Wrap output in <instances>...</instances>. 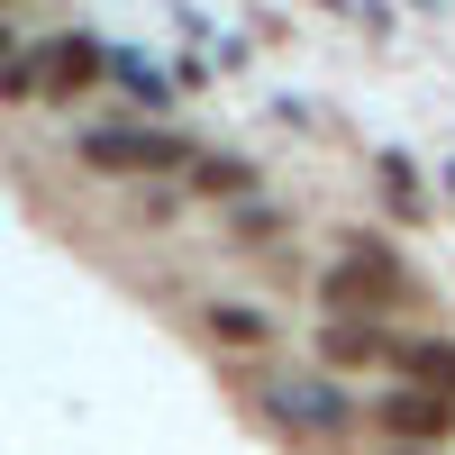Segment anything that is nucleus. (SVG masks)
I'll return each instance as SVG.
<instances>
[{"label":"nucleus","instance_id":"10","mask_svg":"<svg viewBox=\"0 0 455 455\" xmlns=\"http://www.w3.org/2000/svg\"><path fill=\"white\" fill-rule=\"evenodd\" d=\"M0 46H10V28H0Z\"/></svg>","mask_w":455,"mask_h":455},{"label":"nucleus","instance_id":"6","mask_svg":"<svg viewBox=\"0 0 455 455\" xmlns=\"http://www.w3.org/2000/svg\"><path fill=\"white\" fill-rule=\"evenodd\" d=\"M446 419H455V410L428 401V392H392L383 401V428H410V437H446Z\"/></svg>","mask_w":455,"mask_h":455},{"label":"nucleus","instance_id":"3","mask_svg":"<svg viewBox=\"0 0 455 455\" xmlns=\"http://www.w3.org/2000/svg\"><path fill=\"white\" fill-rule=\"evenodd\" d=\"M264 410H274V419H291V428H347V392L337 383H300V373H274V383H264Z\"/></svg>","mask_w":455,"mask_h":455},{"label":"nucleus","instance_id":"9","mask_svg":"<svg viewBox=\"0 0 455 455\" xmlns=\"http://www.w3.org/2000/svg\"><path fill=\"white\" fill-rule=\"evenodd\" d=\"M210 328H219V337H264V319H255V310H210Z\"/></svg>","mask_w":455,"mask_h":455},{"label":"nucleus","instance_id":"7","mask_svg":"<svg viewBox=\"0 0 455 455\" xmlns=\"http://www.w3.org/2000/svg\"><path fill=\"white\" fill-rule=\"evenodd\" d=\"M109 64H119V73H128V92H137V100H164V73H156V64H146V55H109Z\"/></svg>","mask_w":455,"mask_h":455},{"label":"nucleus","instance_id":"1","mask_svg":"<svg viewBox=\"0 0 455 455\" xmlns=\"http://www.w3.org/2000/svg\"><path fill=\"white\" fill-rule=\"evenodd\" d=\"M192 146L182 137H156V128H92L83 137V164H100V173H164V164H182Z\"/></svg>","mask_w":455,"mask_h":455},{"label":"nucleus","instance_id":"4","mask_svg":"<svg viewBox=\"0 0 455 455\" xmlns=\"http://www.w3.org/2000/svg\"><path fill=\"white\" fill-rule=\"evenodd\" d=\"M100 64L109 55L92 46V36H55V46H36V92H83Z\"/></svg>","mask_w":455,"mask_h":455},{"label":"nucleus","instance_id":"2","mask_svg":"<svg viewBox=\"0 0 455 455\" xmlns=\"http://www.w3.org/2000/svg\"><path fill=\"white\" fill-rule=\"evenodd\" d=\"M392 291H401V274H392V255H373V246H355L347 264H337V274L319 283V300H328V310H392Z\"/></svg>","mask_w":455,"mask_h":455},{"label":"nucleus","instance_id":"8","mask_svg":"<svg viewBox=\"0 0 455 455\" xmlns=\"http://www.w3.org/2000/svg\"><path fill=\"white\" fill-rule=\"evenodd\" d=\"M328 355H347V364H355V355H383V337H364V328H337V337H328Z\"/></svg>","mask_w":455,"mask_h":455},{"label":"nucleus","instance_id":"5","mask_svg":"<svg viewBox=\"0 0 455 455\" xmlns=\"http://www.w3.org/2000/svg\"><path fill=\"white\" fill-rule=\"evenodd\" d=\"M401 373H410L428 401H446V392H455V347H446V337H419V347H401Z\"/></svg>","mask_w":455,"mask_h":455}]
</instances>
